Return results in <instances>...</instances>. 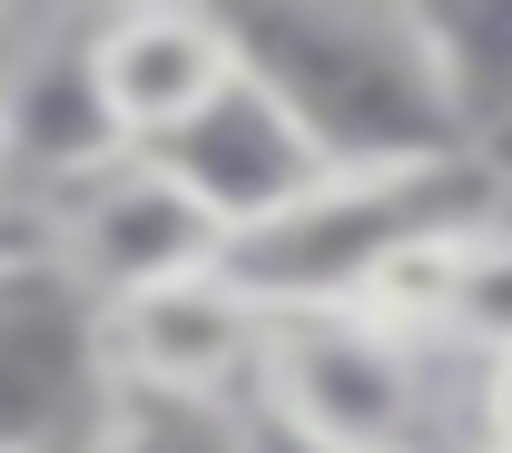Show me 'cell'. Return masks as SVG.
I'll list each match as a JSON object with an SVG mask.
<instances>
[{
    "label": "cell",
    "mask_w": 512,
    "mask_h": 453,
    "mask_svg": "<svg viewBox=\"0 0 512 453\" xmlns=\"http://www.w3.org/2000/svg\"><path fill=\"white\" fill-rule=\"evenodd\" d=\"M237 69L286 109V129L316 148L325 178L365 168H453L473 158V119L453 89L434 10L394 0H256L217 10Z\"/></svg>",
    "instance_id": "cell-1"
},
{
    "label": "cell",
    "mask_w": 512,
    "mask_h": 453,
    "mask_svg": "<svg viewBox=\"0 0 512 453\" xmlns=\"http://www.w3.org/2000/svg\"><path fill=\"white\" fill-rule=\"evenodd\" d=\"M247 414L306 453H444L463 394L444 355L365 325L355 306H286L256 335Z\"/></svg>",
    "instance_id": "cell-2"
},
{
    "label": "cell",
    "mask_w": 512,
    "mask_h": 453,
    "mask_svg": "<svg viewBox=\"0 0 512 453\" xmlns=\"http://www.w3.org/2000/svg\"><path fill=\"white\" fill-rule=\"evenodd\" d=\"M503 197L483 178V158H453V168H365V178H316L286 217H266L256 237L227 247V286L247 296L256 316H286V306H355L365 276L394 247L434 237V227H473L493 217Z\"/></svg>",
    "instance_id": "cell-3"
},
{
    "label": "cell",
    "mask_w": 512,
    "mask_h": 453,
    "mask_svg": "<svg viewBox=\"0 0 512 453\" xmlns=\"http://www.w3.org/2000/svg\"><path fill=\"white\" fill-rule=\"evenodd\" d=\"M50 237H60V286L99 316L119 296H148V286H178V276H207L227 257V227L197 207L148 148L99 168L89 188H69L50 207Z\"/></svg>",
    "instance_id": "cell-4"
},
{
    "label": "cell",
    "mask_w": 512,
    "mask_h": 453,
    "mask_svg": "<svg viewBox=\"0 0 512 453\" xmlns=\"http://www.w3.org/2000/svg\"><path fill=\"white\" fill-rule=\"evenodd\" d=\"M138 158L99 99L89 69V20H30L0 50V188L30 207H60L99 168Z\"/></svg>",
    "instance_id": "cell-5"
},
{
    "label": "cell",
    "mask_w": 512,
    "mask_h": 453,
    "mask_svg": "<svg viewBox=\"0 0 512 453\" xmlns=\"http://www.w3.org/2000/svg\"><path fill=\"white\" fill-rule=\"evenodd\" d=\"M89 335H99V385H128V394H197V404H247L266 316L227 286V266H207V276H178V286H148V296L99 306Z\"/></svg>",
    "instance_id": "cell-6"
},
{
    "label": "cell",
    "mask_w": 512,
    "mask_h": 453,
    "mask_svg": "<svg viewBox=\"0 0 512 453\" xmlns=\"http://www.w3.org/2000/svg\"><path fill=\"white\" fill-rule=\"evenodd\" d=\"M148 158H158V168H168V178H178V188H188L197 207L227 227V247H237V237H256L266 217H286V207L325 178L316 148L286 129V109L256 89L247 69L217 89V109H197L188 129L168 138V148H148Z\"/></svg>",
    "instance_id": "cell-7"
},
{
    "label": "cell",
    "mask_w": 512,
    "mask_h": 453,
    "mask_svg": "<svg viewBox=\"0 0 512 453\" xmlns=\"http://www.w3.org/2000/svg\"><path fill=\"white\" fill-rule=\"evenodd\" d=\"M89 69H99V99H109L128 148H168L237 79V40L217 10H99Z\"/></svg>",
    "instance_id": "cell-8"
},
{
    "label": "cell",
    "mask_w": 512,
    "mask_h": 453,
    "mask_svg": "<svg viewBox=\"0 0 512 453\" xmlns=\"http://www.w3.org/2000/svg\"><path fill=\"white\" fill-rule=\"evenodd\" d=\"M99 335L60 276L0 286V453H69L99 414Z\"/></svg>",
    "instance_id": "cell-9"
},
{
    "label": "cell",
    "mask_w": 512,
    "mask_h": 453,
    "mask_svg": "<svg viewBox=\"0 0 512 453\" xmlns=\"http://www.w3.org/2000/svg\"><path fill=\"white\" fill-rule=\"evenodd\" d=\"M69 453H256L247 404H197V394H128L109 385L89 434Z\"/></svg>",
    "instance_id": "cell-10"
},
{
    "label": "cell",
    "mask_w": 512,
    "mask_h": 453,
    "mask_svg": "<svg viewBox=\"0 0 512 453\" xmlns=\"http://www.w3.org/2000/svg\"><path fill=\"white\" fill-rule=\"evenodd\" d=\"M444 355H453V365H493V355H512V207H493L483 227H463V247H453Z\"/></svg>",
    "instance_id": "cell-11"
},
{
    "label": "cell",
    "mask_w": 512,
    "mask_h": 453,
    "mask_svg": "<svg viewBox=\"0 0 512 453\" xmlns=\"http://www.w3.org/2000/svg\"><path fill=\"white\" fill-rule=\"evenodd\" d=\"M463 453H512V355L493 365H463V424H453Z\"/></svg>",
    "instance_id": "cell-12"
},
{
    "label": "cell",
    "mask_w": 512,
    "mask_h": 453,
    "mask_svg": "<svg viewBox=\"0 0 512 453\" xmlns=\"http://www.w3.org/2000/svg\"><path fill=\"white\" fill-rule=\"evenodd\" d=\"M60 276V237H50V207L0 188V286H40Z\"/></svg>",
    "instance_id": "cell-13"
},
{
    "label": "cell",
    "mask_w": 512,
    "mask_h": 453,
    "mask_svg": "<svg viewBox=\"0 0 512 453\" xmlns=\"http://www.w3.org/2000/svg\"><path fill=\"white\" fill-rule=\"evenodd\" d=\"M473 158H483V178H493V197L512 207V119H503V129H483V148H473Z\"/></svg>",
    "instance_id": "cell-14"
},
{
    "label": "cell",
    "mask_w": 512,
    "mask_h": 453,
    "mask_svg": "<svg viewBox=\"0 0 512 453\" xmlns=\"http://www.w3.org/2000/svg\"><path fill=\"white\" fill-rule=\"evenodd\" d=\"M247 424H256V414H247ZM256 453H306V444H276V434H256Z\"/></svg>",
    "instance_id": "cell-15"
},
{
    "label": "cell",
    "mask_w": 512,
    "mask_h": 453,
    "mask_svg": "<svg viewBox=\"0 0 512 453\" xmlns=\"http://www.w3.org/2000/svg\"><path fill=\"white\" fill-rule=\"evenodd\" d=\"M444 453H463V444H444Z\"/></svg>",
    "instance_id": "cell-16"
}]
</instances>
